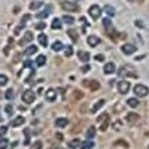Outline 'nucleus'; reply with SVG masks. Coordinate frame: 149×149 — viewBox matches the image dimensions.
Segmentation results:
<instances>
[{
	"label": "nucleus",
	"mask_w": 149,
	"mask_h": 149,
	"mask_svg": "<svg viewBox=\"0 0 149 149\" xmlns=\"http://www.w3.org/2000/svg\"><path fill=\"white\" fill-rule=\"evenodd\" d=\"M118 76L119 78H137V73H136V70H134L133 66L125 64V66H122L118 70Z\"/></svg>",
	"instance_id": "f257e3e1"
},
{
	"label": "nucleus",
	"mask_w": 149,
	"mask_h": 149,
	"mask_svg": "<svg viewBox=\"0 0 149 149\" xmlns=\"http://www.w3.org/2000/svg\"><path fill=\"white\" fill-rule=\"evenodd\" d=\"M34 100H36V93H34V91L27 90V91H24V93H22V102H24V103L31 104Z\"/></svg>",
	"instance_id": "f03ea898"
},
{
	"label": "nucleus",
	"mask_w": 149,
	"mask_h": 149,
	"mask_svg": "<svg viewBox=\"0 0 149 149\" xmlns=\"http://www.w3.org/2000/svg\"><path fill=\"white\" fill-rule=\"evenodd\" d=\"M134 94L136 95H137V97H146L148 94H149V88H148V86H145V85H136L134 86Z\"/></svg>",
	"instance_id": "7ed1b4c3"
},
{
	"label": "nucleus",
	"mask_w": 149,
	"mask_h": 149,
	"mask_svg": "<svg viewBox=\"0 0 149 149\" xmlns=\"http://www.w3.org/2000/svg\"><path fill=\"white\" fill-rule=\"evenodd\" d=\"M88 14H90L91 18L98 19V18H100V15H102V9H100V6H98V5H93V6L88 9Z\"/></svg>",
	"instance_id": "20e7f679"
},
{
	"label": "nucleus",
	"mask_w": 149,
	"mask_h": 149,
	"mask_svg": "<svg viewBox=\"0 0 149 149\" xmlns=\"http://www.w3.org/2000/svg\"><path fill=\"white\" fill-rule=\"evenodd\" d=\"M130 88H131V85H130L128 81H119L118 82V91L121 94H127L130 91Z\"/></svg>",
	"instance_id": "39448f33"
},
{
	"label": "nucleus",
	"mask_w": 149,
	"mask_h": 149,
	"mask_svg": "<svg viewBox=\"0 0 149 149\" xmlns=\"http://www.w3.org/2000/svg\"><path fill=\"white\" fill-rule=\"evenodd\" d=\"M136 49H137V48H136L133 43H124L122 48H121V51H122L124 54H127V55H131V54L136 52Z\"/></svg>",
	"instance_id": "423d86ee"
},
{
	"label": "nucleus",
	"mask_w": 149,
	"mask_h": 149,
	"mask_svg": "<svg viewBox=\"0 0 149 149\" xmlns=\"http://www.w3.org/2000/svg\"><path fill=\"white\" fill-rule=\"evenodd\" d=\"M84 85H85V86H88L91 91L100 90V84H98V81H94V79H91V81H84Z\"/></svg>",
	"instance_id": "0eeeda50"
},
{
	"label": "nucleus",
	"mask_w": 149,
	"mask_h": 149,
	"mask_svg": "<svg viewBox=\"0 0 149 149\" xmlns=\"http://www.w3.org/2000/svg\"><path fill=\"white\" fill-rule=\"evenodd\" d=\"M63 9H66V10H70V12H78L79 10V8H78V5L76 3H73V2H63Z\"/></svg>",
	"instance_id": "6e6552de"
},
{
	"label": "nucleus",
	"mask_w": 149,
	"mask_h": 149,
	"mask_svg": "<svg viewBox=\"0 0 149 149\" xmlns=\"http://www.w3.org/2000/svg\"><path fill=\"white\" fill-rule=\"evenodd\" d=\"M45 97H46V100H48V102H55V98H57V93H55V90H54V88L48 90L46 94H45Z\"/></svg>",
	"instance_id": "1a4fd4ad"
},
{
	"label": "nucleus",
	"mask_w": 149,
	"mask_h": 149,
	"mask_svg": "<svg viewBox=\"0 0 149 149\" xmlns=\"http://www.w3.org/2000/svg\"><path fill=\"white\" fill-rule=\"evenodd\" d=\"M67 124H69L67 118H58V119H55V127L57 128H64Z\"/></svg>",
	"instance_id": "9d476101"
},
{
	"label": "nucleus",
	"mask_w": 149,
	"mask_h": 149,
	"mask_svg": "<svg viewBox=\"0 0 149 149\" xmlns=\"http://www.w3.org/2000/svg\"><path fill=\"white\" fill-rule=\"evenodd\" d=\"M24 122H26V118L24 116H17L14 121L10 122L12 127H19V125H24Z\"/></svg>",
	"instance_id": "9b49d317"
},
{
	"label": "nucleus",
	"mask_w": 149,
	"mask_h": 149,
	"mask_svg": "<svg viewBox=\"0 0 149 149\" xmlns=\"http://www.w3.org/2000/svg\"><path fill=\"white\" fill-rule=\"evenodd\" d=\"M31 39H33V33H31V31H27L26 34H24L22 39L19 40V45H26V43L31 42Z\"/></svg>",
	"instance_id": "f8f14e48"
},
{
	"label": "nucleus",
	"mask_w": 149,
	"mask_h": 149,
	"mask_svg": "<svg viewBox=\"0 0 149 149\" xmlns=\"http://www.w3.org/2000/svg\"><path fill=\"white\" fill-rule=\"evenodd\" d=\"M115 70H116V67H115V64H113V63H107V64L103 67V72H104L106 74H112Z\"/></svg>",
	"instance_id": "ddd939ff"
},
{
	"label": "nucleus",
	"mask_w": 149,
	"mask_h": 149,
	"mask_svg": "<svg viewBox=\"0 0 149 149\" xmlns=\"http://www.w3.org/2000/svg\"><path fill=\"white\" fill-rule=\"evenodd\" d=\"M61 26H63V22H61L60 18H54L52 22H51V29H52V30H60Z\"/></svg>",
	"instance_id": "4468645a"
},
{
	"label": "nucleus",
	"mask_w": 149,
	"mask_h": 149,
	"mask_svg": "<svg viewBox=\"0 0 149 149\" xmlns=\"http://www.w3.org/2000/svg\"><path fill=\"white\" fill-rule=\"evenodd\" d=\"M86 42L90 43V46H97L98 43H100V39H98L97 36H88V39H86Z\"/></svg>",
	"instance_id": "2eb2a0df"
},
{
	"label": "nucleus",
	"mask_w": 149,
	"mask_h": 149,
	"mask_svg": "<svg viewBox=\"0 0 149 149\" xmlns=\"http://www.w3.org/2000/svg\"><path fill=\"white\" fill-rule=\"evenodd\" d=\"M104 103H106V100H98V102H95V104L91 107V112H93V113H95L98 109H102V107L104 106Z\"/></svg>",
	"instance_id": "dca6fc26"
},
{
	"label": "nucleus",
	"mask_w": 149,
	"mask_h": 149,
	"mask_svg": "<svg viewBox=\"0 0 149 149\" xmlns=\"http://www.w3.org/2000/svg\"><path fill=\"white\" fill-rule=\"evenodd\" d=\"M49 12H52V8L51 6H46L43 12H39V14H37V18H46L49 15Z\"/></svg>",
	"instance_id": "f3484780"
},
{
	"label": "nucleus",
	"mask_w": 149,
	"mask_h": 149,
	"mask_svg": "<svg viewBox=\"0 0 149 149\" xmlns=\"http://www.w3.org/2000/svg\"><path fill=\"white\" fill-rule=\"evenodd\" d=\"M37 52V46H34V45H30L27 49H26V52H24V54H26L27 57H30V55H33V54H36Z\"/></svg>",
	"instance_id": "a211bd4d"
},
{
	"label": "nucleus",
	"mask_w": 149,
	"mask_h": 149,
	"mask_svg": "<svg viewBox=\"0 0 149 149\" xmlns=\"http://www.w3.org/2000/svg\"><path fill=\"white\" fill-rule=\"evenodd\" d=\"M95 136V127H90L88 130H86V139L88 140H93Z\"/></svg>",
	"instance_id": "6ab92c4d"
},
{
	"label": "nucleus",
	"mask_w": 149,
	"mask_h": 149,
	"mask_svg": "<svg viewBox=\"0 0 149 149\" xmlns=\"http://www.w3.org/2000/svg\"><path fill=\"white\" fill-rule=\"evenodd\" d=\"M45 63H46V57H45L43 54L37 55V58H36V64H37V66H45Z\"/></svg>",
	"instance_id": "aec40b11"
},
{
	"label": "nucleus",
	"mask_w": 149,
	"mask_h": 149,
	"mask_svg": "<svg viewBox=\"0 0 149 149\" xmlns=\"http://www.w3.org/2000/svg\"><path fill=\"white\" fill-rule=\"evenodd\" d=\"M78 57H79L81 61H85V63L90 60V54H88V52H84V51H79V52H78Z\"/></svg>",
	"instance_id": "412c9836"
},
{
	"label": "nucleus",
	"mask_w": 149,
	"mask_h": 149,
	"mask_svg": "<svg viewBox=\"0 0 149 149\" xmlns=\"http://www.w3.org/2000/svg\"><path fill=\"white\" fill-rule=\"evenodd\" d=\"M37 40H39V43H40L42 46H48V37H46V34H39Z\"/></svg>",
	"instance_id": "4be33fe9"
},
{
	"label": "nucleus",
	"mask_w": 149,
	"mask_h": 149,
	"mask_svg": "<svg viewBox=\"0 0 149 149\" xmlns=\"http://www.w3.org/2000/svg\"><path fill=\"white\" fill-rule=\"evenodd\" d=\"M137 119H139V115H137V113H128V115H127V121H128L130 124H134Z\"/></svg>",
	"instance_id": "5701e85b"
},
{
	"label": "nucleus",
	"mask_w": 149,
	"mask_h": 149,
	"mask_svg": "<svg viewBox=\"0 0 149 149\" xmlns=\"http://www.w3.org/2000/svg\"><path fill=\"white\" fill-rule=\"evenodd\" d=\"M127 104L130 106V107H137L139 106V100H137V98H128V100H127Z\"/></svg>",
	"instance_id": "b1692460"
},
{
	"label": "nucleus",
	"mask_w": 149,
	"mask_h": 149,
	"mask_svg": "<svg viewBox=\"0 0 149 149\" xmlns=\"http://www.w3.org/2000/svg\"><path fill=\"white\" fill-rule=\"evenodd\" d=\"M107 34H109V37H112V39H113V40H116V37L118 36H121V34H118L116 31H115V29H107Z\"/></svg>",
	"instance_id": "393cba45"
},
{
	"label": "nucleus",
	"mask_w": 149,
	"mask_h": 149,
	"mask_svg": "<svg viewBox=\"0 0 149 149\" xmlns=\"http://www.w3.org/2000/svg\"><path fill=\"white\" fill-rule=\"evenodd\" d=\"M79 146H81V142H79L78 139H73V140L69 143V148H70V149H76V148H79Z\"/></svg>",
	"instance_id": "a878e982"
},
{
	"label": "nucleus",
	"mask_w": 149,
	"mask_h": 149,
	"mask_svg": "<svg viewBox=\"0 0 149 149\" xmlns=\"http://www.w3.org/2000/svg\"><path fill=\"white\" fill-rule=\"evenodd\" d=\"M64 46H63V43H61V42H54L52 43V49H54V51H61V49H63Z\"/></svg>",
	"instance_id": "bb28decb"
},
{
	"label": "nucleus",
	"mask_w": 149,
	"mask_h": 149,
	"mask_svg": "<svg viewBox=\"0 0 149 149\" xmlns=\"http://www.w3.org/2000/svg\"><path fill=\"white\" fill-rule=\"evenodd\" d=\"M40 6H42V2H31L30 3V9L31 10H37Z\"/></svg>",
	"instance_id": "cd10ccee"
},
{
	"label": "nucleus",
	"mask_w": 149,
	"mask_h": 149,
	"mask_svg": "<svg viewBox=\"0 0 149 149\" xmlns=\"http://www.w3.org/2000/svg\"><path fill=\"white\" fill-rule=\"evenodd\" d=\"M93 146H94V145H93V142H90V140H88V142L81 143V146H79V148H81V149H91Z\"/></svg>",
	"instance_id": "c85d7f7f"
},
{
	"label": "nucleus",
	"mask_w": 149,
	"mask_h": 149,
	"mask_svg": "<svg viewBox=\"0 0 149 149\" xmlns=\"http://www.w3.org/2000/svg\"><path fill=\"white\" fill-rule=\"evenodd\" d=\"M8 145H9L8 139H5V137H0V149H6V148H8Z\"/></svg>",
	"instance_id": "c756f323"
},
{
	"label": "nucleus",
	"mask_w": 149,
	"mask_h": 149,
	"mask_svg": "<svg viewBox=\"0 0 149 149\" xmlns=\"http://www.w3.org/2000/svg\"><path fill=\"white\" fill-rule=\"evenodd\" d=\"M109 121H110V118H107V119H104V121L102 122V125H100V130H102V131H106V130H107V127H109Z\"/></svg>",
	"instance_id": "7c9ffc66"
},
{
	"label": "nucleus",
	"mask_w": 149,
	"mask_h": 149,
	"mask_svg": "<svg viewBox=\"0 0 149 149\" xmlns=\"http://www.w3.org/2000/svg\"><path fill=\"white\" fill-rule=\"evenodd\" d=\"M69 36L72 37V40H73V42H76V40H78V37H79L78 33L74 31V30H69Z\"/></svg>",
	"instance_id": "2f4dec72"
},
{
	"label": "nucleus",
	"mask_w": 149,
	"mask_h": 149,
	"mask_svg": "<svg viewBox=\"0 0 149 149\" xmlns=\"http://www.w3.org/2000/svg\"><path fill=\"white\" fill-rule=\"evenodd\" d=\"M63 21H64L66 24H73V22H74V18L70 17V15H64V17H63Z\"/></svg>",
	"instance_id": "473e14b6"
},
{
	"label": "nucleus",
	"mask_w": 149,
	"mask_h": 149,
	"mask_svg": "<svg viewBox=\"0 0 149 149\" xmlns=\"http://www.w3.org/2000/svg\"><path fill=\"white\" fill-rule=\"evenodd\" d=\"M8 76H6V74H0V86H3V85H6L8 84Z\"/></svg>",
	"instance_id": "72a5a7b5"
},
{
	"label": "nucleus",
	"mask_w": 149,
	"mask_h": 149,
	"mask_svg": "<svg viewBox=\"0 0 149 149\" xmlns=\"http://www.w3.org/2000/svg\"><path fill=\"white\" fill-rule=\"evenodd\" d=\"M72 54H73L72 46H66V48H64V55H66V57H72Z\"/></svg>",
	"instance_id": "f704fd0d"
},
{
	"label": "nucleus",
	"mask_w": 149,
	"mask_h": 149,
	"mask_svg": "<svg viewBox=\"0 0 149 149\" xmlns=\"http://www.w3.org/2000/svg\"><path fill=\"white\" fill-rule=\"evenodd\" d=\"M106 14H107L109 17H112V15H115V9L112 8V6H106Z\"/></svg>",
	"instance_id": "c9c22d12"
},
{
	"label": "nucleus",
	"mask_w": 149,
	"mask_h": 149,
	"mask_svg": "<svg viewBox=\"0 0 149 149\" xmlns=\"http://www.w3.org/2000/svg\"><path fill=\"white\" fill-rule=\"evenodd\" d=\"M30 149H42V142H40V140L34 142V143L31 145V148H30Z\"/></svg>",
	"instance_id": "e433bc0d"
},
{
	"label": "nucleus",
	"mask_w": 149,
	"mask_h": 149,
	"mask_svg": "<svg viewBox=\"0 0 149 149\" xmlns=\"http://www.w3.org/2000/svg\"><path fill=\"white\" fill-rule=\"evenodd\" d=\"M103 24H104L106 30H107V29H110V27H112V22H110V17H109V18H104V19H103Z\"/></svg>",
	"instance_id": "4c0bfd02"
},
{
	"label": "nucleus",
	"mask_w": 149,
	"mask_h": 149,
	"mask_svg": "<svg viewBox=\"0 0 149 149\" xmlns=\"http://www.w3.org/2000/svg\"><path fill=\"white\" fill-rule=\"evenodd\" d=\"M107 118H110V116H109V113H103V115H100V116L97 118V122L100 124V122H103V121H104V119H107Z\"/></svg>",
	"instance_id": "58836bf2"
},
{
	"label": "nucleus",
	"mask_w": 149,
	"mask_h": 149,
	"mask_svg": "<svg viewBox=\"0 0 149 149\" xmlns=\"http://www.w3.org/2000/svg\"><path fill=\"white\" fill-rule=\"evenodd\" d=\"M6 98L8 100H12V98H14V90H8L6 91Z\"/></svg>",
	"instance_id": "ea45409f"
},
{
	"label": "nucleus",
	"mask_w": 149,
	"mask_h": 149,
	"mask_svg": "<svg viewBox=\"0 0 149 149\" xmlns=\"http://www.w3.org/2000/svg\"><path fill=\"white\" fill-rule=\"evenodd\" d=\"M45 27H46V26H45V22H43V21H40V22H37V24H36V29H37V30H43Z\"/></svg>",
	"instance_id": "a19ab883"
},
{
	"label": "nucleus",
	"mask_w": 149,
	"mask_h": 149,
	"mask_svg": "<svg viewBox=\"0 0 149 149\" xmlns=\"http://www.w3.org/2000/svg\"><path fill=\"white\" fill-rule=\"evenodd\" d=\"M6 131H8V127H0V137H3V136L6 134Z\"/></svg>",
	"instance_id": "79ce46f5"
},
{
	"label": "nucleus",
	"mask_w": 149,
	"mask_h": 149,
	"mask_svg": "<svg viewBox=\"0 0 149 149\" xmlns=\"http://www.w3.org/2000/svg\"><path fill=\"white\" fill-rule=\"evenodd\" d=\"M5 110H6V113H8V115H10V113H12V110H14V109H12V106H10V104H8V106L5 107Z\"/></svg>",
	"instance_id": "37998d69"
},
{
	"label": "nucleus",
	"mask_w": 149,
	"mask_h": 149,
	"mask_svg": "<svg viewBox=\"0 0 149 149\" xmlns=\"http://www.w3.org/2000/svg\"><path fill=\"white\" fill-rule=\"evenodd\" d=\"M94 58H95L97 61H103V60H104V55H102V54H97Z\"/></svg>",
	"instance_id": "c03bdc74"
},
{
	"label": "nucleus",
	"mask_w": 149,
	"mask_h": 149,
	"mask_svg": "<svg viewBox=\"0 0 149 149\" xmlns=\"http://www.w3.org/2000/svg\"><path fill=\"white\" fill-rule=\"evenodd\" d=\"M29 19H30V15H24V17H22V19H21V22H22V24H26Z\"/></svg>",
	"instance_id": "a18cd8bd"
},
{
	"label": "nucleus",
	"mask_w": 149,
	"mask_h": 149,
	"mask_svg": "<svg viewBox=\"0 0 149 149\" xmlns=\"http://www.w3.org/2000/svg\"><path fill=\"white\" fill-rule=\"evenodd\" d=\"M90 70H91V67H90L88 64H86V66H84V67H82V72H84V73H85V72H90Z\"/></svg>",
	"instance_id": "49530a36"
},
{
	"label": "nucleus",
	"mask_w": 149,
	"mask_h": 149,
	"mask_svg": "<svg viewBox=\"0 0 149 149\" xmlns=\"http://www.w3.org/2000/svg\"><path fill=\"white\" fill-rule=\"evenodd\" d=\"M21 30H22V26H19V27H17V29H15V34H18V33H21Z\"/></svg>",
	"instance_id": "de8ad7c7"
},
{
	"label": "nucleus",
	"mask_w": 149,
	"mask_h": 149,
	"mask_svg": "<svg viewBox=\"0 0 149 149\" xmlns=\"http://www.w3.org/2000/svg\"><path fill=\"white\" fill-rule=\"evenodd\" d=\"M55 137H57L58 140H63V134H60V133H58V134H55Z\"/></svg>",
	"instance_id": "09e8293b"
},
{
	"label": "nucleus",
	"mask_w": 149,
	"mask_h": 149,
	"mask_svg": "<svg viewBox=\"0 0 149 149\" xmlns=\"http://www.w3.org/2000/svg\"><path fill=\"white\" fill-rule=\"evenodd\" d=\"M119 127H121V122H119V121H116V122H115V128H116V130H119Z\"/></svg>",
	"instance_id": "8fccbe9b"
},
{
	"label": "nucleus",
	"mask_w": 149,
	"mask_h": 149,
	"mask_svg": "<svg viewBox=\"0 0 149 149\" xmlns=\"http://www.w3.org/2000/svg\"><path fill=\"white\" fill-rule=\"evenodd\" d=\"M131 2H137V3H143L145 0H131Z\"/></svg>",
	"instance_id": "3c124183"
},
{
	"label": "nucleus",
	"mask_w": 149,
	"mask_h": 149,
	"mask_svg": "<svg viewBox=\"0 0 149 149\" xmlns=\"http://www.w3.org/2000/svg\"><path fill=\"white\" fill-rule=\"evenodd\" d=\"M148 149H149V146H148Z\"/></svg>",
	"instance_id": "603ef678"
}]
</instances>
